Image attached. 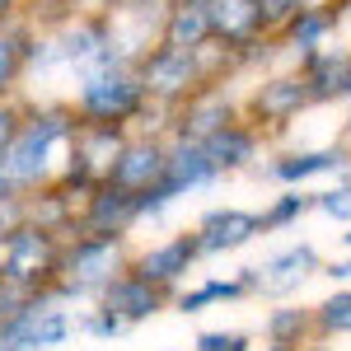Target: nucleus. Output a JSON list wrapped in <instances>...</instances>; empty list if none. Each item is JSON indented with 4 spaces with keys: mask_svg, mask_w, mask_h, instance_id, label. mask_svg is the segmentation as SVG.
I'll return each instance as SVG.
<instances>
[{
    "mask_svg": "<svg viewBox=\"0 0 351 351\" xmlns=\"http://www.w3.org/2000/svg\"><path fill=\"white\" fill-rule=\"evenodd\" d=\"M80 127V117L71 108V99H52V94H24V122H19V136L10 141L5 160H0V173L24 192L47 188L61 164H66V150H71V136Z\"/></svg>",
    "mask_w": 351,
    "mask_h": 351,
    "instance_id": "nucleus-1",
    "label": "nucleus"
},
{
    "mask_svg": "<svg viewBox=\"0 0 351 351\" xmlns=\"http://www.w3.org/2000/svg\"><path fill=\"white\" fill-rule=\"evenodd\" d=\"M71 108L80 122H99V127H127V132H164L169 108L150 104L145 84L136 75V66H99V71H84L71 84Z\"/></svg>",
    "mask_w": 351,
    "mask_h": 351,
    "instance_id": "nucleus-2",
    "label": "nucleus"
},
{
    "mask_svg": "<svg viewBox=\"0 0 351 351\" xmlns=\"http://www.w3.org/2000/svg\"><path fill=\"white\" fill-rule=\"evenodd\" d=\"M132 248L136 239H117V234H89V230L66 234L61 239V263H56V276L47 291L80 309V304L104 295V286L117 271L132 267Z\"/></svg>",
    "mask_w": 351,
    "mask_h": 351,
    "instance_id": "nucleus-3",
    "label": "nucleus"
},
{
    "mask_svg": "<svg viewBox=\"0 0 351 351\" xmlns=\"http://www.w3.org/2000/svg\"><path fill=\"white\" fill-rule=\"evenodd\" d=\"M239 104H243V117L267 136L271 145L314 108V94H309V80L300 75V66H271V71H258L253 80H243Z\"/></svg>",
    "mask_w": 351,
    "mask_h": 351,
    "instance_id": "nucleus-4",
    "label": "nucleus"
},
{
    "mask_svg": "<svg viewBox=\"0 0 351 351\" xmlns=\"http://www.w3.org/2000/svg\"><path fill=\"white\" fill-rule=\"evenodd\" d=\"M319 267H324V253H319V243L309 239H291L281 243V248H271V253H263L258 263H243V276H248V291H253V300H295L314 276H319Z\"/></svg>",
    "mask_w": 351,
    "mask_h": 351,
    "instance_id": "nucleus-5",
    "label": "nucleus"
},
{
    "mask_svg": "<svg viewBox=\"0 0 351 351\" xmlns=\"http://www.w3.org/2000/svg\"><path fill=\"white\" fill-rule=\"evenodd\" d=\"M61 239L66 234H56V230H47V225L24 216L0 239V276L47 291L52 276H56V263H61Z\"/></svg>",
    "mask_w": 351,
    "mask_h": 351,
    "instance_id": "nucleus-6",
    "label": "nucleus"
},
{
    "mask_svg": "<svg viewBox=\"0 0 351 351\" xmlns=\"http://www.w3.org/2000/svg\"><path fill=\"white\" fill-rule=\"evenodd\" d=\"M239 94H243V89L234 80H206V84H197L183 104H173V108H169L164 136H169V141H206V136L220 132L225 122L243 117Z\"/></svg>",
    "mask_w": 351,
    "mask_h": 351,
    "instance_id": "nucleus-7",
    "label": "nucleus"
},
{
    "mask_svg": "<svg viewBox=\"0 0 351 351\" xmlns=\"http://www.w3.org/2000/svg\"><path fill=\"white\" fill-rule=\"evenodd\" d=\"M164 14H169V0H108V5L99 10V19L108 28L112 61L136 66V56L150 52V47L160 43Z\"/></svg>",
    "mask_w": 351,
    "mask_h": 351,
    "instance_id": "nucleus-8",
    "label": "nucleus"
},
{
    "mask_svg": "<svg viewBox=\"0 0 351 351\" xmlns=\"http://www.w3.org/2000/svg\"><path fill=\"white\" fill-rule=\"evenodd\" d=\"M75 314H80L75 304H66V300H56L52 291H43L19 319H10V324L0 328V337L14 342L19 351H61V347H71V342L80 337Z\"/></svg>",
    "mask_w": 351,
    "mask_h": 351,
    "instance_id": "nucleus-9",
    "label": "nucleus"
},
{
    "mask_svg": "<svg viewBox=\"0 0 351 351\" xmlns=\"http://www.w3.org/2000/svg\"><path fill=\"white\" fill-rule=\"evenodd\" d=\"M136 75H141V84H145L150 104H160V108L183 104L197 84H206L202 56L183 52V47H169V43H155L150 52L136 56Z\"/></svg>",
    "mask_w": 351,
    "mask_h": 351,
    "instance_id": "nucleus-10",
    "label": "nucleus"
},
{
    "mask_svg": "<svg viewBox=\"0 0 351 351\" xmlns=\"http://www.w3.org/2000/svg\"><path fill=\"white\" fill-rule=\"evenodd\" d=\"M267 178L271 188H309L319 178H342L351 173V150L347 145H300V150H271L253 169Z\"/></svg>",
    "mask_w": 351,
    "mask_h": 351,
    "instance_id": "nucleus-11",
    "label": "nucleus"
},
{
    "mask_svg": "<svg viewBox=\"0 0 351 351\" xmlns=\"http://www.w3.org/2000/svg\"><path fill=\"white\" fill-rule=\"evenodd\" d=\"M202 263H206V258H202V248H197V234H192V230L160 234V239L136 243V248H132V271L150 276V281L164 286L169 295H173L178 286H188Z\"/></svg>",
    "mask_w": 351,
    "mask_h": 351,
    "instance_id": "nucleus-12",
    "label": "nucleus"
},
{
    "mask_svg": "<svg viewBox=\"0 0 351 351\" xmlns=\"http://www.w3.org/2000/svg\"><path fill=\"white\" fill-rule=\"evenodd\" d=\"M192 234H197V248H202L206 263H211V258H230V253H243L253 239H263V216H258L253 206L216 202V206H206V211L197 216Z\"/></svg>",
    "mask_w": 351,
    "mask_h": 351,
    "instance_id": "nucleus-13",
    "label": "nucleus"
},
{
    "mask_svg": "<svg viewBox=\"0 0 351 351\" xmlns=\"http://www.w3.org/2000/svg\"><path fill=\"white\" fill-rule=\"evenodd\" d=\"M141 192H127L117 183H94L80 202V216H75V230H89V234H117V239H136L141 230Z\"/></svg>",
    "mask_w": 351,
    "mask_h": 351,
    "instance_id": "nucleus-14",
    "label": "nucleus"
},
{
    "mask_svg": "<svg viewBox=\"0 0 351 351\" xmlns=\"http://www.w3.org/2000/svg\"><path fill=\"white\" fill-rule=\"evenodd\" d=\"M99 304L104 309H112L117 319L127 328H141V324H155L164 309L173 304V295L164 291V286H155L150 276H141V271H117L108 286H104V295H99Z\"/></svg>",
    "mask_w": 351,
    "mask_h": 351,
    "instance_id": "nucleus-15",
    "label": "nucleus"
},
{
    "mask_svg": "<svg viewBox=\"0 0 351 351\" xmlns=\"http://www.w3.org/2000/svg\"><path fill=\"white\" fill-rule=\"evenodd\" d=\"M164 160H169V136L164 132H132L104 183H117V188H127V192H150L164 178Z\"/></svg>",
    "mask_w": 351,
    "mask_h": 351,
    "instance_id": "nucleus-16",
    "label": "nucleus"
},
{
    "mask_svg": "<svg viewBox=\"0 0 351 351\" xmlns=\"http://www.w3.org/2000/svg\"><path fill=\"white\" fill-rule=\"evenodd\" d=\"M295 66H300V75L309 80L314 108L351 104V43H324L309 56H300Z\"/></svg>",
    "mask_w": 351,
    "mask_h": 351,
    "instance_id": "nucleus-17",
    "label": "nucleus"
},
{
    "mask_svg": "<svg viewBox=\"0 0 351 351\" xmlns=\"http://www.w3.org/2000/svg\"><path fill=\"white\" fill-rule=\"evenodd\" d=\"M206 155L211 164L220 169V178H239V173H253L263 155H267V136L258 132L248 117H234V122H225L220 132H211L206 141Z\"/></svg>",
    "mask_w": 351,
    "mask_h": 351,
    "instance_id": "nucleus-18",
    "label": "nucleus"
},
{
    "mask_svg": "<svg viewBox=\"0 0 351 351\" xmlns=\"http://www.w3.org/2000/svg\"><path fill=\"white\" fill-rule=\"evenodd\" d=\"M216 183H225V178H220V169L211 164V155H206L202 141H169V160H164L160 188L169 192L173 202H183L192 192L216 188Z\"/></svg>",
    "mask_w": 351,
    "mask_h": 351,
    "instance_id": "nucleus-19",
    "label": "nucleus"
},
{
    "mask_svg": "<svg viewBox=\"0 0 351 351\" xmlns=\"http://www.w3.org/2000/svg\"><path fill=\"white\" fill-rule=\"evenodd\" d=\"M253 291H248V276L243 271H211V276H197L188 286H178L173 291V314H183V319H197V314H206V309H220V304H248Z\"/></svg>",
    "mask_w": 351,
    "mask_h": 351,
    "instance_id": "nucleus-20",
    "label": "nucleus"
},
{
    "mask_svg": "<svg viewBox=\"0 0 351 351\" xmlns=\"http://www.w3.org/2000/svg\"><path fill=\"white\" fill-rule=\"evenodd\" d=\"M332 38H337V19H332L328 5H300L295 14H291V24L276 33L286 66H295L300 56H309L314 47H324V43H332Z\"/></svg>",
    "mask_w": 351,
    "mask_h": 351,
    "instance_id": "nucleus-21",
    "label": "nucleus"
},
{
    "mask_svg": "<svg viewBox=\"0 0 351 351\" xmlns=\"http://www.w3.org/2000/svg\"><path fill=\"white\" fill-rule=\"evenodd\" d=\"M160 43L183 47V52H202L211 43V0H169Z\"/></svg>",
    "mask_w": 351,
    "mask_h": 351,
    "instance_id": "nucleus-22",
    "label": "nucleus"
},
{
    "mask_svg": "<svg viewBox=\"0 0 351 351\" xmlns=\"http://www.w3.org/2000/svg\"><path fill=\"white\" fill-rule=\"evenodd\" d=\"M263 342H286V347H309V342H319V328H314V304L271 300L267 314H263Z\"/></svg>",
    "mask_w": 351,
    "mask_h": 351,
    "instance_id": "nucleus-23",
    "label": "nucleus"
},
{
    "mask_svg": "<svg viewBox=\"0 0 351 351\" xmlns=\"http://www.w3.org/2000/svg\"><path fill=\"white\" fill-rule=\"evenodd\" d=\"M211 38L225 47H239L248 38H263L258 0H211Z\"/></svg>",
    "mask_w": 351,
    "mask_h": 351,
    "instance_id": "nucleus-24",
    "label": "nucleus"
},
{
    "mask_svg": "<svg viewBox=\"0 0 351 351\" xmlns=\"http://www.w3.org/2000/svg\"><path fill=\"white\" fill-rule=\"evenodd\" d=\"M258 216H263V234L300 230V220L314 216V192L309 188H276V197H267V206H258Z\"/></svg>",
    "mask_w": 351,
    "mask_h": 351,
    "instance_id": "nucleus-25",
    "label": "nucleus"
},
{
    "mask_svg": "<svg viewBox=\"0 0 351 351\" xmlns=\"http://www.w3.org/2000/svg\"><path fill=\"white\" fill-rule=\"evenodd\" d=\"M24 43H28V24L24 19L0 24V99H5V94H24V80H28Z\"/></svg>",
    "mask_w": 351,
    "mask_h": 351,
    "instance_id": "nucleus-26",
    "label": "nucleus"
},
{
    "mask_svg": "<svg viewBox=\"0 0 351 351\" xmlns=\"http://www.w3.org/2000/svg\"><path fill=\"white\" fill-rule=\"evenodd\" d=\"M314 328H319V342L351 337V286H332V291L314 304Z\"/></svg>",
    "mask_w": 351,
    "mask_h": 351,
    "instance_id": "nucleus-27",
    "label": "nucleus"
},
{
    "mask_svg": "<svg viewBox=\"0 0 351 351\" xmlns=\"http://www.w3.org/2000/svg\"><path fill=\"white\" fill-rule=\"evenodd\" d=\"M75 324H80V337H89V342H117V337H127V332H132V328L122 324V319H117L112 309H104L99 300L80 304Z\"/></svg>",
    "mask_w": 351,
    "mask_h": 351,
    "instance_id": "nucleus-28",
    "label": "nucleus"
},
{
    "mask_svg": "<svg viewBox=\"0 0 351 351\" xmlns=\"http://www.w3.org/2000/svg\"><path fill=\"white\" fill-rule=\"evenodd\" d=\"M314 216L332 220V225H351V173H342L332 188L314 192Z\"/></svg>",
    "mask_w": 351,
    "mask_h": 351,
    "instance_id": "nucleus-29",
    "label": "nucleus"
},
{
    "mask_svg": "<svg viewBox=\"0 0 351 351\" xmlns=\"http://www.w3.org/2000/svg\"><path fill=\"white\" fill-rule=\"evenodd\" d=\"M188 351H258V337L248 328H202Z\"/></svg>",
    "mask_w": 351,
    "mask_h": 351,
    "instance_id": "nucleus-30",
    "label": "nucleus"
},
{
    "mask_svg": "<svg viewBox=\"0 0 351 351\" xmlns=\"http://www.w3.org/2000/svg\"><path fill=\"white\" fill-rule=\"evenodd\" d=\"M19 122H24V94H5L0 99V160H5L10 141L19 136Z\"/></svg>",
    "mask_w": 351,
    "mask_h": 351,
    "instance_id": "nucleus-31",
    "label": "nucleus"
},
{
    "mask_svg": "<svg viewBox=\"0 0 351 351\" xmlns=\"http://www.w3.org/2000/svg\"><path fill=\"white\" fill-rule=\"evenodd\" d=\"M300 10V0H258V19H263V33H281V28L291 24V14Z\"/></svg>",
    "mask_w": 351,
    "mask_h": 351,
    "instance_id": "nucleus-32",
    "label": "nucleus"
},
{
    "mask_svg": "<svg viewBox=\"0 0 351 351\" xmlns=\"http://www.w3.org/2000/svg\"><path fill=\"white\" fill-rule=\"evenodd\" d=\"M28 216V206H24V197H0V239L19 225V220Z\"/></svg>",
    "mask_w": 351,
    "mask_h": 351,
    "instance_id": "nucleus-33",
    "label": "nucleus"
},
{
    "mask_svg": "<svg viewBox=\"0 0 351 351\" xmlns=\"http://www.w3.org/2000/svg\"><path fill=\"white\" fill-rule=\"evenodd\" d=\"M19 10H24V0H0V24L19 19Z\"/></svg>",
    "mask_w": 351,
    "mask_h": 351,
    "instance_id": "nucleus-34",
    "label": "nucleus"
},
{
    "mask_svg": "<svg viewBox=\"0 0 351 351\" xmlns=\"http://www.w3.org/2000/svg\"><path fill=\"white\" fill-rule=\"evenodd\" d=\"M258 351H300V347H286V342H263Z\"/></svg>",
    "mask_w": 351,
    "mask_h": 351,
    "instance_id": "nucleus-35",
    "label": "nucleus"
},
{
    "mask_svg": "<svg viewBox=\"0 0 351 351\" xmlns=\"http://www.w3.org/2000/svg\"><path fill=\"white\" fill-rule=\"evenodd\" d=\"M337 239H342V248L351 253V225H342V234H337Z\"/></svg>",
    "mask_w": 351,
    "mask_h": 351,
    "instance_id": "nucleus-36",
    "label": "nucleus"
},
{
    "mask_svg": "<svg viewBox=\"0 0 351 351\" xmlns=\"http://www.w3.org/2000/svg\"><path fill=\"white\" fill-rule=\"evenodd\" d=\"M300 351H337V347H314V342H309V347H300Z\"/></svg>",
    "mask_w": 351,
    "mask_h": 351,
    "instance_id": "nucleus-37",
    "label": "nucleus"
},
{
    "mask_svg": "<svg viewBox=\"0 0 351 351\" xmlns=\"http://www.w3.org/2000/svg\"><path fill=\"white\" fill-rule=\"evenodd\" d=\"M0 351H19V347H14V342H5V337H0Z\"/></svg>",
    "mask_w": 351,
    "mask_h": 351,
    "instance_id": "nucleus-38",
    "label": "nucleus"
},
{
    "mask_svg": "<svg viewBox=\"0 0 351 351\" xmlns=\"http://www.w3.org/2000/svg\"><path fill=\"white\" fill-rule=\"evenodd\" d=\"M300 5H324V0H300Z\"/></svg>",
    "mask_w": 351,
    "mask_h": 351,
    "instance_id": "nucleus-39",
    "label": "nucleus"
},
{
    "mask_svg": "<svg viewBox=\"0 0 351 351\" xmlns=\"http://www.w3.org/2000/svg\"><path fill=\"white\" fill-rule=\"evenodd\" d=\"M347 141H351V117H347Z\"/></svg>",
    "mask_w": 351,
    "mask_h": 351,
    "instance_id": "nucleus-40",
    "label": "nucleus"
}]
</instances>
